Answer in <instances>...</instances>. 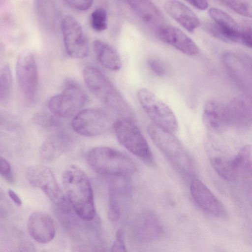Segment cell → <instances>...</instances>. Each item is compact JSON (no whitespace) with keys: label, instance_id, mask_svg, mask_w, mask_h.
Returning <instances> with one entry per match:
<instances>
[{"label":"cell","instance_id":"cell-17","mask_svg":"<svg viewBox=\"0 0 252 252\" xmlns=\"http://www.w3.org/2000/svg\"><path fill=\"white\" fill-rule=\"evenodd\" d=\"M126 2L135 15L156 32L166 25L161 12L151 1L127 0Z\"/></svg>","mask_w":252,"mask_h":252},{"label":"cell","instance_id":"cell-32","mask_svg":"<svg viewBox=\"0 0 252 252\" xmlns=\"http://www.w3.org/2000/svg\"><path fill=\"white\" fill-rule=\"evenodd\" d=\"M0 175L1 177L8 183L14 182V176L11 167L8 162L3 157H0Z\"/></svg>","mask_w":252,"mask_h":252},{"label":"cell","instance_id":"cell-12","mask_svg":"<svg viewBox=\"0 0 252 252\" xmlns=\"http://www.w3.org/2000/svg\"><path fill=\"white\" fill-rule=\"evenodd\" d=\"M226 107L230 126L244 128L252 126V94L237 95Z\"/></svg>","mask_w":252,"mask_h":252},{"label":"cell","instance_id":"cell-22","mask_svg":"<svg viewBox=\"0 0 252 252\" xmlns=\"http://www.w3.org/2000/svg\"><path fill=\"white\" fill-rule=\"evenodd\" d=\"M233 165L237 174L252 176V145L244 146L232 158Z\"/></svg>","mask_w":252,"mask_h":252},{"label":"cell","instance_id":"cell-23","mask_svg":"<svg viewBox=\"0 0 252 252\" xmlns=\"http://www.w3.org/2000/svg\"><path fill=\"white\" fill-rule=\"evenodd\" d=\"M37 12L43 23L50 28H55L59 20V12L53 1L36 0Z\"/></svg>","mask_w":252,"mask_h":252},{"label":"cell","instance_id":"cell-8","mask_svg":"<svg viewBox=\"0 0 252 252\" xmlns=\"http://www.w3.org/2000/svg\"><path fill=\"white\" fill-rule=\"evenodd\" d=\"M87 100V96L81 86L74 80L68 79L64 82L62 93L51 97L48 105L54 115L69 117L82 108Z\"/></svg>","mask_w":252,"mask_h":252},{"label":"cell","instance_id":"cell-34","mask_svg":"<svg viewBox=\"0 0 252 252\" xmlns=\"http://www.w3.org/2000/svg\"><path fill=\"white\" fill-rule=\"evenodd\" d=\"M65 3L70 7L78 10H86L92 5V0H65Z\"/></svg>","mask_w":252,"mask_h":252},{"label":"cell","instance_id":"cell-6","mask_svg":"<svg viewBox=\"0 0 252 252\" xmlns=\"http://www.w3.org/2000/svg\"><path fill=\"white\" fill-rule=\"evenodd\" d=\"M26 177L32 186L41 189L56 205L64 213L72 210L68 199L60 188L50 168L43 165H34L27 168Z\"/></svg>","mask_w":252,"mask_h":252},{"label":"cell","instance_id":"cell-24","mask_svg":"<svg viewBox=\"0 0 252 252\" xmlns=\"http://www.w3.org/2000/svg\"><path fill=\"white\" fill-rule=\"evenodd\" d=\"M210 163L217 173L223 179L232 181L237 177L232 158L222 156H214L210 158Z\"/></svg>","mask_w":252,"mask_h":252},{"label":"cell","instance_id":"cell-21","mask_svg":"<svg viewBox=\"0 0 252 252\" xmlns=\"http://www.w3.org/2000/svg\"><path fill=\"white\" fill-rule=\"evenodd\" d=\"M93 49L97 60L105 68L112 71L121 69L122 62L116 49L108 43L96 39L93 42Z\"/></svg>","mask_w":252,"mask_h":252},{"label":"cell","instance_id":"cell-19","mask_svg":"<svg viewBox=\"0 0 252 252\" xmlns=\"http://www.w3.org/2000/svg\"><path fill=\"white\" fill-rule=\"evenodd\" d=\"M70 144L67 135L62 133L55 134L46 139L41 145L39 154L45 161L53 160L62 155Z\"/></svg>","mask_w":252,"mask_h":252},{"label":"cell","instance_id":"cell-13","mask_svg":"<svg viewBox=\"0 0 252 252\" xmlns=\"http://www.w3.org/2000/svg\"><path fill=\"white\" fill-rule=\"evenodd\" d=\"M191 195L198 206L207 213L218 217L225 216L223 204L200 180L195 179L190 184Z\"/></svg>","mask_w":252,"mask_h":252},{"label":"cell","instance_id":"cell-10","mask_svg":"<svg viewBox=\"0 0 252 252\" xmlns=\"http://www.w3.org/2000/svg\"><path fill=\"white\" fill-rule=\"evenodd\" d=\"M114 122L105 111L96 108H88L78 112L71 126L76 133L85 136L99 135L113 126Z\"/></svg>","mask_w":252,"mask_h":252},{"label":"cell","instance_id":"cell-2","mask_svg":"<svg viewBox=\"0 0 252 252\" xmlns=\"http://www.w3.org/2000/svg\"><path fill=\"white\" fill-rule=\"evenodd\" d=\"M147 132L155 145L183 178L191 181L196 179L194 161L173 133L152 123L148 125Z\"/></svg>","mask_w":252,"mask_h":252},{"label":"cell","instance_id":"cell-33","mask_svg":"<svg viewBox=\"0 0 252 252\" xmlns=\"http://www.w3.org/2000/svg\"><path fill=\"white\" fill-rule=\"evenodd\" d=\"M110 252H127L125 245L124 233L121 229L117 230L116 240L114 242Z\"/></svg>","mask_w":252,"mask_h":252},{"label":"cell","instance_id":"cell-38","mask_svg":"<svg viewBox=\"0 0 252 252\" xmlns=\"http://www.w3.org/2000/svg\"><path fill=\"white\" fill-rule=\"evenodd\" d=\"M245 194L247 199L252 205V183L249 184L246 186Z\"/></svg>","mask_w":252,"mask_h":252},{"label":"cell","instance_id":"cell-29","mask_svg":"<svg viewBox=\"0 0 252 252\" xmlns=\"http://www.w3.org/2000/svg\"><path fill=\"white\" fill-rule=\"evenodd\" d=\"M118 199V194L109 191L107 215L108 219L111 221H117L120 217V207Z\"/></svg>","mask_w":252,"mask_h":252},{"label":"cell","instance_id":"cell-28","mask_svg":"<svg viewBox=\"0 0 252 252\" xmlns=\"http://www.w3.org/2000/svg\"><path fill=\"white\" fill-rule=\"evenodd\" d=\"M221 2L235 12L245 16L252 18V0H223Z\"/></svg>","mask_w":252,"mask_h":252},{"label":"cell","instance_id":"cell-26","mask_svg":"<svg viewBox=\"0 0 252 252\" xmlns=\"http://www.w3.org/2000/svg\"><path fill=\"white\" fill-rule=\"evenodd\" d=\"M109 178L110 181L109 191L123 196L127 195L130 193L131 186L128 176H117Z\"/></svg>","mask_w":252,"mask_h":252},{"label":"cell","instance_id":"cell-15","mask_svg":"<svg viewBox=\"0 0 252 252\" xmlns=\"http://www.w3.org/2000/svg\"><path fill=\"white\" fill-rule=\"evenodd\" d=\"M202 121L205 127L215 132H220L230 126L226 103L216 99L208 100L203 111Z\"/></svg>","mask_w":252,"mask_h":252},{"label":"cell","instance_id":"cell-31","mask_svg":"<svg viewBox=\"0 0 252 252\" xmlns=\"http://www.w3.org/2000/svg\"><path fill=\"white\" fill-rule=\"evenodd\" d=\"M34 122L37 125L44 127H50L58 125V121L52 116L45 113L36 115L33 119Z\"/></svg>","mask_w":252,"mask_h":252},{"label":"cell","instance_id":"cell-5","mask_svg":"<svg viewBox=\"0 0 252 252\" xmlns=\"http://www.w3.org/2000/svg\"><path fill=\"white\" fill-rule=\"evenodd\" d=\"M113 128L120 143L144 163L155 165L154 155L148 142L133 120L119 118L114 122Z\"/></svg>","mask_w":252,"mask_h":252},{"label":"cell","instance_id":"cell-4","mask_svg":"<svg viewBox=\"0 0 252 252\" xmlns=\"http://www.w3.org/2000/svg\"><path fill=\"white\" fill-rule=\"evenodd\" d=\"M87 159L95 172L109 177H129L137 170L130 158L110 147L100 146L92 149L87 154Z\"/></svg>","mask_w":252,"mask_h":252},{"label":"cell","instance_id":"cell-35","mask_svg":"<svg viewBox=\"0 0 252 252\" xmlns=\"http://www.w3.org/2000/svg\"><path fill=\"white\" fill-rule=\"evenodd\" d=\"M195 8L203 10L208 7V2L206 0H189L188 1Z\"/></svg>","mask_w":252,"mask_h":252},{"label":"cell","instance_id":"cell-9","mask_svg":"<svg viewBox=\"0 0 252 252\" xmlns=\"http://www.w3.org/2000/svg\"><path fill=\"white\" fill-rule=\"evenodd\" d=\"M15 72L22 95L28 102L33 101L38 92V73L36 61L32 52L24 51L19 54Z\"/></svg>","mask_w":252,"mask_h":252},{"label":"cell","instance_id":"cell-25","mask_svg":"<svg viewBox=\"0 0 252 252\" xmlns=\"http://www.w3.org/2000/svg\"><path fill=\"white\" fill-rule=\"evenodd\" d=\"M0 102L6 104L9 101L12 92V76L9 66L3 64L0 71Z\"/></svg>","mask_w":252,"mask_h":252},{"label":"cell","instance_id":"cell-11","mask_svg":"<svg viewBox=\"0 0 252 252\" xmlns=\"http://www.w3.org/2000/svg\"><path fill=\"white\" fill-rule=\"evenodd\" d=\"M61 25L67 55L74 59L86 57L89 53V44L80 24L74 17L67 15L62 20Z\"/></svg>","mask_w":252,"mask_h":252},{"label":"cell","instance_id":"cell-37","mask_svg":"<svg viewBox=\"0 0 252 252\" xmlns=\"http://www.w3.org/2000/svg\"><path fill=\"white\" fill-rule=\"evenodd\" d=\"M240 25L242 28L246 30L252 36V20H243Z\"/></svg>","mask_w":252,"mask_h":252},{"label":"cell","instance_id":"cell-36","mask_svg":"<svg viewBox=\"0 0 252 252\" xmlns=\"http://www.w3.org/2000/svg\"><path fill=\"white\" fill-rule=\"evenodd\" d=\"M8 196L13 202L18 206H21L22 204V200L19 195L13 190L9 189L8 191Z\"/></svg>","mask_w":252,"mask_h":252},{"label":"cell","instance_id":"cell-27","mask_svg":"<svg viewBox=\"0 0 252 252\" xmlns=\"http://www.w3.org/2000/svg\"><path fill=\"white\" fill-rule=\"evenodd\" d=\"M90 25L96 32H102L107 27V13L105 8L99 7L95 8L90 16Z\"/></svg>","mask_w":252,"mask_h":252},{"label":"cell","instance_id":"cell-30","mask_svg":"<svg viewBox=\"0 0 252 252\" xmlns=\"http://www.w3.org/2000/svg\"><path fill=\"white\" fill-rule=\"evenodd\" d=\"M147 63L150 69L157 75L163 77L166 75L167 72L166 66L159 59L154 58H149L147 60Z\"/></svg>","mask_w":252,"mask_h":252},{"label":"cell","instance_id":"cell-18","mask_svg":"<svg viewBox=\"0 0 252 252\" xmlns=\"http://www.w3.org/2000/svg\"><path fill=\"white\" fill-rule=\"evenodd\" d=\"M164 7L172 18L190 32H193L200 25L197 16L187 5L180 1H166Z\"/></svg>","mask_w":252,"mask_h":252},{"label":"cell","instance_id":"cell-16","mask_svg":"<svg viewBox=\"0 0 252 252\" xmlns=\"http://www.w3.org/2000/svg\"><path fill=\"white\" fill-rule=\"evenodd\" d=\"M156 33L161 41L184 54L194 56L199 52L195 43L177 27L166 25L159 29Z\"/></svg>","mask_w":252,"mask_h":252},{"label":"cell","instance_id":"cell-20","mask_svg":"<svg viewBox=\"0 0 252 252\" xmlns=\"http://www.w3.org/2000/svg\"><path fill=\"white\" fill-rule=\"evenodd\" d=\"M135 237L142 242H149L156 239L161 231L160 223L158 218L150 213L140 216L134 224Z\"/></svg>","mask_w":252,"mask_h":252},{"label":"cell","instance_id":"cell-1","mask_svg":"<svg viewBox=\"0 0 252 252\" xmlns=\"http://www.w3.org/2000/svg\"><path fill=\"white\" fill-rule=\"evenodd\" d=\"M62 181L66 197L72 210L81 219L90 221L95 215L93 190L83 171L70 165L64 171Z\"/></svg>","mask_w":252,"mask_h":252},{"label":"cell","instance_id":"cell-7","mask_svg":"<svg viewBox=\"0 0 252 252\" xmlns=\"http://www.w3.org/2000/svg\"><path fill=\"white\" fill-rule=\"evenodd\" d=\"M138 100L152 124L171 133L178 128V123L171 108L152 91L142 88L137 93Z\"/></svg>","mask_w":252,"mask_h":252},{"label":"cell","instance_id":"cell-3","mask_svg":"<svg viewBox=\"0 0 252 252\" xmlns=\"http://www.w3.org/2000/svg\"><path fill=\"white\" fill-rule=\"evenodd\" d=\"M88 89L101 102L120 118L133 120V114L127 102L110 80L97 67L89 65L82 71Z\"/></svg>","mask_w":252,"mask_h":252},{"label":"cell","instance_id":"cell-14","mask_svg":"<svg viewBox=\"0 0 252 252\" xmlns=\"http://www.w3.org/2000/svg\"><path fill=\"white\" fill-rule=\"evenodd\" d=\"M27 230L30 236L38 243L45 244L54 238L56 233L53 219L48 214L36 211L30 216Z\"/></svg>","mask_w":252,"mask_h":252}]
</instances>
